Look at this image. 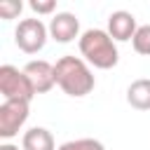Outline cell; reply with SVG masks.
I'll use <instances>...</instances> for the list:
<instances>
[{"label":"cell","instance_id":"1","mask_svg":"<svg viewBox=\"0 0 150 150\" xmlns=\"http://www.w3.org/2000/svg\"><path fill=\"white\" fill-rule=\"evenodd\" d=\"M54 77L63 94L82 98L96 87V77L89 68V63L80 56H61L54 63Z\"/></svg>","mask_w":150,"mask_h":150},{"label":"cell","instance_id":"2","mask_svg":"<svg viewBox=\"0 0 150 150\" xmlns=\"http://www.w3.org/2000/svg\"><path fill=\"white\" fill-rule=\"evenodd\" d=\"M77 47H80L82 59L98 70H110L120 61L117 45L110 38V33L103 28H87L77 40Z\"/></svg>","mask_w":150,"mask_h":150},{"label":"cell","instance_id":"3","mask_svg":"<svg viewBox=\"0 0 150 150\" xmlns=\"http://www.w3.org/2000/svg\"><path fill=\"white\" fill-rule=\"evenodd\" d=\"M0 94L5 96V101H28L30 103L35 96V87L23 70H19L12 63H5V66H0Z\"/></svg>","mask_w":150,"mask_h":150},{"label":"cell","instance_id":"4","mask_svg":"<svg viewBox=\"0 0 150 150\" xmlns=\"http://www.w3.org/2000/svg\"><path fill=\"white\" fill-rule=\"evenodd\" d=\"M49 38V28L40 19H21L14 28V45L23 54H38Z\"/></svg>","mask_w":150,"mask_h":150},{"label":"cell","instance_id":"5","mask_svg":"<svg viewBox=\"0 0 150 150\" xmlns=\"http://www.w3.org/2000/svg\"><path fill=\"white\" fill-rule=\"evenodd\" d=\"M30 115L28 101H2L0 105V138L9 141L19 134V129L26 124Z\"/></svg>","mask_w":150,"mask_h":150},{"label":"cell","instance_id":"6","mask_svg":"<svg viewBox=\"0 0 150 150\" xmlns=\"http://www.w3.org/2000/svg\"><path fill=\"white\" fill-rule=\"evenodd\" d=\"M49 38L56 42H73L75 38L80 40V19L73 12H56L49 21Z\"/></svg>","mask_w":150,"mask_h":150},{"label":"cell","instance_id":"7","mask_svg":"<svg viewBox=\"0 0 150 150\" xmlns=\"http://www.w3.org/2000/svg\"><path fill=\"white\" fill-rule=\"evenodd\" d=\"M23 73H26L28 80L33 82L35 94H47V91L56 84V77H54V63H49V61H45V59L28 61V63L23 66Z\"/></svg>","mask_w":150,"mask_h":150},{"label":"cell","instance_id":"8","mask_svg":"<svg viewBox=\"0 0 150 150\" xmlns=\"http://www.w3.org/2000/svg\"><path fill=\"white\" fill-rule=\"evenodd\" d=\"M138 30V23H136V16L127 9H117L108 16V33L115 42H127V40H134Z\"/></svg>","mask_w":150,"mask_h":150},{"label":"cell","instance_id":"9","mask_svg":"<svg viewBox=\"0 0 150 150\" xmlns=\"http://www.w3.org/2000/svg\"><path fill=\"white\" fill-rule=\"evenodd\" d=\"M21 148L23 150H59L52 131L45 127H30L21 138Z\"/></svg>","mask_w":150,"mask_h":150},{"label":"cell","instance_id":"10","mask_svg":"<svg viewBox=\"0 0 150 150\" xmlns=\"http://www.w3.org/2000/svg\"><path fill=\"white\" fill-rule=\"evenodd\" d=\"M127 103L136 110H150V77H138L127 87Z\"/></svg>","mask_w":150,"mask_h":150},{"label":"cell","instance_id":"11","mask_svg":"<svg viewBox=\"0 0 150 150\" xmlns=\"http://www.w3.org/2000/svg\"><path fill=\"white\" fill-rule=\"evenodd\" d=\"M131 45H134V52H136V54L150 56V23L138 26V30H136V35H134Z\"/></svg>","mask_w":150,"mask_h":150},{"label":"cell","instance_id":"12","mask_svg":"<svg viewBox=\"0 0 150 150\" xmlns=\"http://www.w3.org/2000/svg\"><path fill=\"white\" fill-rule=\"evenodd\" d=\"M59 150H105V145L96 138H75L59 145Z\"/></svg>","mask_w":150,"mask_h":150},{"label":"cell","instance_id":"13","mask_svg":"<svg viewBox=\"0 0 150 150\" xmlns=\"http://www.w3.org/2000/svg\"><path fill=\"white\" fill-rule=\"evenodd\" d=\"M21 9H23V2L21 0H2L0 2V19L12 21V19H16L21 14Z\"/></svg>","mask_w":150,"mask_h":150},{"label":"cell","instance_id":"14","mask_svg":"<svg viewBox=\"0 0 150 150\" xmlns=\"http://www.w3.org/2000/svg\"><path fill=\"white\" fill-rule=\"evenodd\" d=\"M28 7L35 12V14H52L56 9V2L54 0H30Z\"/></svg>","mask_w":150,"mask_h":150},{"label":"cell","instance_id":"15","mask_svg":"<svg viewBox=\"0 0 150 150\" xmlns=\"http://www.w3.org/2000/svg\"><path fill=\"white\" fill-rule=\"evenodd\" d=\"M0 150H23V148H19V145H14V143H9V141H5V143L0 145Z\"/></svg>","mask_w":150,"mask_h":150}]
</instances>
